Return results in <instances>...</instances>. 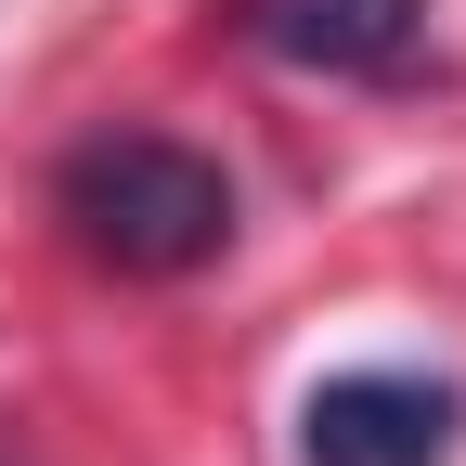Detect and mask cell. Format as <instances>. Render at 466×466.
<instances>
[{
	"instance_id": "obj_2",
	"label": "cell",
	"mask_w": 466,
	"mask_h": 466,
	"mask_svg": "<svg viewBox=\"0 0 466 466\" xmlns=\"http://www.w3.org/2000/svg\"><path fill=\"white\" fill-rule=\"evenodd\" d=\"M466 401L441 376H401V363H350L299 401V466H453Z\"/></svg>"
},
{
	"instance_id": "obj_3",
	"label": "cell",
	"mask_w": 466,
	"mask_h": 466,
	"mask_svg": "<svg viewBox=\"0 0 466 466\" xmlns=\"http://www.w3.org/2000/svg\"><path fill=\"white\" fill-rule=\"evenodd\" d=\"M233 39L299 78H401L428 39V0H233Z\"/></svg>"
},
{
	"instance_id": "obj_1",
	"label": "cell",
	"mask_w": 466,
	"mask_h": 466,
	"mask_svg": "<svg viewBox=\"0 0 466 466\" xmlns=\"http://www.w3.org/2000/svg\"><path fill=\"white\" fill-rule=\"evenodd\" d=\"M52 220H66L104 272L182 285V272H208L233 247V182H220V156L168 143V130H91L52 168Z\"/></svg>"
}]
</instances>
